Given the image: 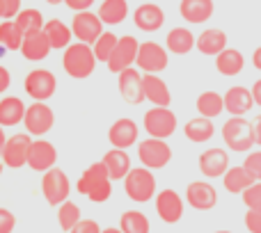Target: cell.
Wrapping results in <instances>:
<instances>
[{"mask_svg": "<svg viewBox=\"0 0 261 233\" xmlns=\"http://www.w3.org/2000/svg\"><path fill=\"white\" fill-rule=\"evenodd\" d=\"M76 190L94 203L108 201L110 194H113V179H110V171H108V167L103 165V160L94 162V165H90L83 171L76 183Z\"/></svg>", "mask_w": 261, "mask_h": 233, "instance_id": "cell-1", "label": "cell"}, {"mask_svg": "<svg viewBox=\"0 0 261 233\" xmlns=\"http://www.w3.org/2000/svg\"><path fill=\"white\" fill-rule=\"evenodd\" d=\"M96 64H99V60H96L94 48H92L90 44L76 41V44L67 46V48L62 50V69L73 80H85V78H90L92 73H94Z\"/></svg>", "mask_w": 261, "mask_h": 233, "instance_id": "cell-2", "label": "cell"}, {"mask_svg": "<svg viewBox=\"0 0 261 233\" xmlns=\"http://www.w3.org/2000/svg\"><path fill=\"white\" fill-rule=\"evenodd\" d=\"M222 139L227 149L234 153H248L254 147V124H250L245 116H229L222 126Z\"/></svg>", "mask_w": 261, "mask_h": 233, "instance_id": "cell-3", "label": "cell"}, {"mask_svg": "<svg viewBox=\"0 0 261 233\" xmlns=\"http://www.w3.org/2000/svg\"><path fill=\"white\" fill-rule=\"evenodd\" d=\"M153 169L149 167L140 165V167H133L128 171V176L124 179V190H126L128 199L135 203H147L151 199H156V179L151 174Z\"/></svg>", "mask_w": 261, "mask_h": 233, "instance_id": "cell-4", "label": "cell"}, {"mask_svg": "<svg viewBox=\"0 0 261 233\" xmlns=\"http://www.w3.org/2000/svg\"><path fill=\"white\" fill-rule=\"evenodd\" d=\"M144 126V133L149 137H156V139H167L176 133V114L172 112L170 108H161V105H153L151 110L144 112L142 119Z\"/></svg>", "mask_w": 261, "mask_h": 233, "instance_id": "cell-5", "label": "cell"}, {"mask_svg": "<svg viewBox=\"0 0 261 233\" xmlns=\"http://www.w3.org/2000/svg\"><path fill=\"white\" fill-rule=\"evenodd\" d=\"M41 194H44L46 203H50V206H60L62 201H67L69 194H71L69 176L60 167H50L41 176Z\"/></svg>", "mask_w": 261, "mask_h": 233, "instance_id": "cell-6", "label": "cell"}, {"mask_svg": "<svg viewBox=\"0 0 261 233\" xmlns=\"http://www.w3.org/2000/svg\"><path fill=\"white\" fill-rule=\"evenodd\" d=\"M23 90L32 101H48L58 92V78L48 69H32L23 80Z\"/></svg>", "mask_w": 261, "mask_h": 233, "instance_id": "cell-7", "label": "cell"}, {"mask_svg": "<svg viewBox=\"0 0 261 233\" xmlns=\"http://www.w3.org/2000/svg\"><path fill=\"white\" fill-rule=\"evenodd\" d=\"M138 158L149 169H163L172 160V147L165 139H156V137L142 139L138 144Z\"/></svg>", "mask_w": 261, "mask_h": 233, "instance_id": "cell-8", "label": "cell"}, {"mask_svg": "<svg viewBox=\"0 0 261 233\" xmlns=\"http://www.w3.org/2000/svg\"><path fill=\"white\" fill-rule=\"evenodd\" d=\"M170 64V50L161 46L158 41H142L138 50V62L135 67L144 73H161Z\"/></svg>", "mask_w": 261, "mask_h": 233, "instance_id": "cell-9", "label": "cell"}, {"mask_svg": "<svg viewBox=\"0 0 261 233\" xmlns=\"http://www.w3.org/2000/svg\"><path fill=\"white\" fill-rule=\"evenodd\" d=\"M23 126H25V130L30 135L41 137L55 126V112L50 110V105H46V101H35V103L28 105Z\"/></svg>", "mask_w": 261, "mask_h": 233, "instance_id": "cell-10", "label": "cell"}, {"mask_svg": "<svg viewBox=\"0 0 261 233\" xmlns=\"http://www.w3.org/2000/svg\"><path fill=\"white\" fill-rule=\"evenodd\" d=\"M103 25L106 23L101 21L99 14L94 12H76L73 14V21H71V30H73V37L76 41H83V44H94L101 35H103Z\"/></svg>", "mask_w": 261, "mask_h": 233, "instance_id": "cell-11", "label": "cell"}, {"mask_svg": "<svg viewBox=\"0 0 261 233\" xmlns=\"http://www.w3.org/2000/svg\"><path fill=\"white\" fill-rule=\"evenodd\" d=\"M138 50H140V41L135 39L133 35L119 37L117 46H115V50H113V55H110L106 67H108L113 73H122L124 69L135 67V62H138Z\"/></svg>", "mask_w": 261, "mask_h": 233, "instance_id": "cell-12", "label": "cell"}, {"mask_svg": "<svg viewBox=\"0 0 261 233\" xmlns=\"http://www.w3.org/2000/svg\"><path fill=\"white\" fill-rule=\"evenodd\" d=\"M30 133H16L12 137H7V144H5V151L0 160L9 167V169H21V167H28V153H30Z\"/></svg>", "mask_w": 261, "mask_h": 233, "instance_id": "cell-13", "label": "cell"}, {"mask_svg": "<svg viewBox=\"0 0 261 233\" xmlns=\"http://www.w3.org/2000/svg\"><path fill=\"white\" fill-rule=\"evenodd\" d=\"M186 203L195 211H213L218 206V190L208 181H193L186 188Z\"/></svg>", "mask_w": 261, "mask_h": 233, "instance_id": "cell-14", "label": "cell"}, {"mask_svg": "<svg viewBox=\"0 0 261 233\" xmlns=\"http://www.w3.org/2000/svg\"><path fill=\"white\" fill-rule=\"evenodd\" d=\"M184 208H186V203L176 190L165 188L156 194V213L165 224H176L184 217Z\"/></svg>", "mask_w": 261, "mask_h": 233, "instance_id": "cell-15", "label": "cell"}, {"mask_svg": "<svg viewBox=\"0 0 261 233\" xmlns=\"http://www.w3.org/2000/svg\"><path fill=\"white\" fill-rule=\"evenodd\" d=\"M58 162V149L55 144H50L48 139H32L30 144V153H28V167L32 171H48L50 167H55Z\"/></svg>", "mask_w": 261, "mask_h": 233, "instance_id": "cell-16", "label": "cell"}, {"mask_svg": "<svg viewBox=\"0 0 261 233\" xmlns=\"http://www.w3.org/2000/svg\"><path fill=\"white\" fill-rule=\"evenodd\" d=\"M117 90H119V96L128 105H138L144 101L142 76H140V71L135 67H128L122 73H117Z\"/></svg>", "mask_w": 261, "mask_h": 233, "instance_id": "cell-17", "label": "cell"}, {"mask_svg": "<svg viewBox=\"0 0 261 233\" xmlns=\"http://www.w3.org/2000/svg\"><path fill=\"white\" fill-rule=\"evenodd\" d=\"M229 169V153L225 149H206V151L199 156V171L206 179H218V176H225Z\"/></svg>", "mask_w": 261, "mask_h": 233, "instance_id": "cell-18", "label": "cell"}, {"mask_svg": "<svg viewBox=\"0 0 261 233\" xmlns=\"http://www.w3.org/2000/svg\"><path fill=\"white\" fill-rule=\"evenodd\" d=\"M133 23H135V27L142 32H156V30H161L163 23H165V12H163V7L156 5L153 0L151 3H142L133 12Z\"/></svg>", "mask_w": 261, "mask_h": 233, "instance_id": "cell-19", "label": "cell"}, {"mask_svg": "<svg viewBox=\"0 0 261 233\" xmlns=\"http://www.w3.org/2000/svg\"><path fill=\"white\" fill-rule=\"evenodd\" d=\"M138 135H140V128L133 119L128 116H122L117 119L108 130V142L113 144L115 149H130L135 142H138Z\"/></svg>", "mask_w": 261, "mask_h": 233, "instance_id": "cell-20", "label": "cell"}, {"mask_svg": "<svg viewBox=\"0 0 261 233\" xmlns=\"http://www.w3.org/2000/svg\"><path fill=\"white\" fill-rule=\"evenodd\" d=\"M142 85H144V101H149L151 105L170 108L172 92H170V87H167V82L163 80L158 73H144Z\"/></svg>", "mask_w": 261, "mask_h": 233, "instance_id": "cell-21", "label": "cell"}, {"mask_svg": "<svg viewBox=\"0 0 261 233\" xmlns=\"http://www.w3.org/2000/svg\"><path fill=\"white\" fill-rule=\"evenodd\" d=\"M254 103V96H252V90H248V87H229L225 94V110L229 112L231 116H245L252 110Z\"/></svg>", "mask_w": 261, "mask_h": 233, "instance_id": "cell-22", "label": "cell"}, {"mask_svg": "<svg viewBox=\"0 0 261 233\" xmlns=\"http://www.w3.org/2000/svg\"><path fill=\"white\" fill-rule=\"evenodd\" d=\"M216 12V5L213 0H181L179 5V14L186 23H193V25H202Z\"/></svg>", "mask_w": 261, "mask_h": 233, "instance_id": "cell-23", "label": "cell"}, {"mask_svg": "<svg viewBox=\"0 0 261 233\" xmlns=\"http://www.w3.org/2000/svg\"><path fill=\"white\" fill-rule=\"evenodd\" d=\"M50 50L53 48H50V41H48V37H46L44 30L25 35L23 46H21V55L28 60V62H41V60L48 57Z\"/></svg>", "mask_w": 261, "mask_h": 233, "instance_id": "cell-24", "label": "cell"}, {"mask_svg": "<svg viewBox=\"0 0 261 233\" xmlns=\"http://www.w3.org/2000/svg\"><path fill=\"white\" fill-rule=\"evenodd\" d=\"M227 32L220 30V27H208L202 35L197 37V50L202 55H208V57H218L222 50L227 48Z\"/></svg>", "mask_w": 261, "mask_h": 233, "instance_id": "cell-25", "label": "cell"}, {"mask_svg": "<svg viewBox=\"0 0 261 233\" xmlns=\"http://www.w3.org/2000/svg\"><path fill=\"white\" fill-rule=\"evenodd\" d=\"M103 165L108 167V171H110V179L113 181H124L128 176V171L133 169L130 167V156L126 153V149H110V151H106L103 153Z\"/></svg>", "mask_w": 261, "mask_h": 233, "instance_id": "cell-26", "label": "cell"}, {"mask_svg": "<svg viewBox=\"0 0 261 233\" xmlns=\"http://www.w3.org/2000/svg\"><path fill=\"white\" fill-rule=\"evenodd\" d=\"M195 46H197V39L188 27H172L165 37V48L174 55H188Z\"/></svg>", "mask_w": 261, "mask_h": 233, "instance_id": "cell-27", "label": "cell"}, {"mask_svg": "<svg viewBox=\"0 0 261 233\" xmlns=\"http://www.w3.org/2000/svg\"><path fill=\"white\" fill-rule=\"evenodd\" d=\"M25 110H28V105L18 96H5V99H0V126L7 128V126L23 124Z\"/></svg>", "mask_w": 261, "mask_h": 233, "instance_id": "cell-28", "label": "cell"}, {"mask_svg": "<svg viewBox=\"0 0 261 233\" xmlns=\"http://www.w3.org/2000/svg\"><path fill=\"white\" fill-rule=\"evenodd\" d=\"M222 183H225L227 192L243 194L250 185L257 183V179H254V176L245 169V165H241V167H229V169H227V174L222 176Z\"/></svg>", "mask_w": 261, "mask_h": 233, "instance_id": "cell-29", "label": "cell"}, {"mask_svg": "<svg viewBox=\"0 0 261 233\" xmlns=\"http://www.w3.org/2000/svg\"><path fill=\"white\" fill-rule=\"evenodd\" d=\"M44 32L50 41V48L53 50H64L67 46H71V39H73V30H69V25L60 18H50L46 21L44 25Z\"/></svg>", "mask_w": 261, "mask_h": 233, "instance_id": "cell-30", "label": "cell"}, {"mask_svg": "<svg viewBox=\"0 0 261 233\" xmlns=\"http://www.w3.org/2000/svg\"><path fill=\"white\" fill-rule=\"evenodd\" d=\"M245 67V57L241 50L236 48H225L220 55L216 57V69L220 76H227V78H234L243 71Z\"/></svg>", "mask_w": 261, "mask_h": 233, "instance_id": "cell-31", "label": "cell"}, {"mask_svg": "<svg viewBox=\"0 0 261 233\" xmlns=\"http://www.w3.org/2000/svg\"><path fill=\"white\" fill-rule=\"evenodd\" d=\"M213 133H216L213 121L208 119V116H202V114L195 116V119H190V121H186V126H184V135L195 144L208 142V139L213 137Z\"/></svg>", "mask_w": 261, "mask_h": 233, "instance_id": "cell-32", "label": "cell"}, {"mask_svg": "<svg viewBox=\"0 0 261 233\" xmlns=\"http://www.w3.org/2000/svg\"><path fill=\"white\" fill-rule=\"evenodd\" d=\"M96 14L101 16V21L106 25H119L128 16V3L126 0H103L99 5V12Z\"/></svg>", "mask_w": 261, "mask_h": 233, "instance_id": "cell-33", "label": "cell"}, {"mask_svg": "<svg viewBox=\"0 0 261 233\" xmlns=\"http://www.w3.org/2000/svg\"><path fill=\"white\" fill-rule=\"evenodd\" d=\"M197 112L202 116H208V119H216L225 112V96L218 94V92H202L197 96Z\"/></svg>", "mask_w": 261, "mask_h": 233, "instance_id": "cell-34", "label": "cell"}, {"mask_svg": "<svg viewBox=\"0 0 261 233\" xmlns=\"http://www.w3.org/2000/svg\"><path fill=\"white\" fill-rule=\"evenodd\" d=\"M23 39H25V32L18 27L14 18L0 21V46H5L7 50H21Z\"/></svg>", "mask_w": 261, "mask_h": 233, "instance_id": "cell-35", "label": "cell"}, {"mask_svg": "<svg viewBox=\"0 0 261 233\" xmlns=\"http://www.w3.org/2000/svg\"><path fill=\"white\" fill-rule=\"evenodd\" d=\"M119 229L124 233H149L151 231V222L144 213L140 211H126L119 217Z\"/></svg>", "mask_w": 261, "mask_h": 233, "instance_id": "cell-36", "label": "cell"}, {"mask_svg": "<svg viewBox=\"0 0 261 233\" xmlns=\"http://www.w3.org/2000/svg\"><path fill=\"white\" fill-rule=\"evenodd\" d=\"M81 220H83L81 206H78V203H73L71 199H67V201H62L58 206V224H60V229H62V231L69 233Z\"/></svg>", "mask_w": 261, "mask_h": 233, "instance_id": "cell-37", "label": "cell"}, {"mask_svg": "<svg viewBox=\"0 0 261 233\" xmlns=\"http://www.w3.org/2000/svg\"><path fill=\"white\" fill-rule=\"evenodd\" d=\"M14 21L18 23V27H21L25 35H30V32H39V30H44V25H46V21H44V16H41V12L39 9H21L18 12V16L14 18Z\"/></svg>", "mask_w": 261, "mask_h": 233, "instance_id": "cell-38", "label": "cell"}, {"mask_svg": "<svg viewBox=\"0 0 261 233\" xmlns=\"http://www.w3.org/2000/svg\"><path fill=\"white\" fill-rule=\"evenodd\" d=\"M117 41H119V37L115 35V32L106 30L103 35H101L99 39L92 44L96 60H99V62H103V64H108V60H110V55H113V50H115V46H117Z\"/></svg>", "mask_w": 261, "mask_h": 233, "instance_id": "cell-39", "label": "cell"}, {"mask_svg": "<svg viewBox=\"0 0 261 233\" xmlns=\"http://www.w3.org/2000/svg\"><path fill=\"white\" fill-rule=\"evenodd\" d=\"M243 203L248 208L261 211V181H257L254 185H250V188L243 192Z\"/></svg>", "mask_w": 261, "mask_h": 233, "instance_id": "cell-40", "label": "cell"}, {"mask_svg": "<svg viewBox=\"0 0 261 233\" xmlns=\"http://www.w3.org/2000/svg\"><path fill=\"white\" fill-rule=\"evenodd\" d=\"M243 165L254 179L261 181V149L259 151H248V158L243 160Z\"/></svg>", "mask_w": 261, "mask_h": 233, "instance_id": "cell-41", "label": "cell"}, {"mask_svg": "<svg viewBox=\"0 0 261 233\" xmlns=\"http://www.w3.org/2000/svg\"><path fill=\"white\" fill-rule=\"evenodd\" d=\"M243 222H245V229H248L250 233H261V211L248 208V213H245Z\"/></svg>", "mask_w": 261, "mask_h": 233, "instance_id": "cell-42", "label": "cell"}, {"mask_svg": "<svg viewBox=\"0 0 261 233\" xmlns=\"http://www.w3.org/2000/svg\"><path fill=\"white\" fill-rule=\"evenodd\" d=\"M14 226H16L14 213L7 211V208H0V233H12Z\"/></svg>", "mask_w": 261, "mask_h": 233, "instance_id": "cell-43", "label": "cell"}, {"mask_svg": "<svg viewBox=\"0 0 261 233\" xmlns=\"http://www.w3.org/2000/svg\"><path fill=\"white\" fill-rule=\"evenodd\" d=\"M101 231L103 229L99 226V222L96 220H85V217H83V220L78 222V224L73 226L69 233H101Z\"/></svg>", "mask_w": 261, "mask_h": 233, "instance_id": "cell-44", "label": "cell"}, {"mask_svg": "<svg viewBox=\"0 0 261 233\" xmlns=\"http://www.w3.org/2000/svg\"><path fill=\"white\" fill-rule=\"evenodd\" d=\"M94 3L96 0H64V5H67L71 12H87V9H92Z\"/></svg>", "mask_w": 261, "mask_h": 233, "instance_id": "cell-45", "label": "cell"}, {"mask_svg": "<svg viewBox=\"0 0 261 233\" xmlns=\"http://www.w3.org/2000/svg\"><path fill=\"white\" fill-rule=\"evenodd\" d=\"M5 5V18H16L21 12V0H3Z\"/></svg>", "mask_w": 261, "mask_h": 233, "instance_id": "cell-46", "label": "cell"}, {"mask_svg": "<svg viewBox=\"0 0 261 233\" xmlns=\"http://www.w3.org/2000/svg\"><path fill=\"white\" fill-rule=\"evenodd\" d=\"M9 85H12V76L5 67H0V94H5L9 90Z\"/></svg>", "mask_w": 261, "mask_h": 233, "instance_id": "cell-47", "label": "cell"}, {"mask_svg": "<svg viewBox=\"0 0 261 233\" xmlns=\"http://www.w3.org/2000/svg\"><path fill=\"white\" fill-rule=\"evenodd\" d=\"M252 96H254V103L261 108V78L252 85Z\"/></svg>", "mask_w": 261, "mask_h": 233, "instance_id": "cell-48", "label": "cell"}, {"mask_svg": "<svg viewBox=\"0 0 261 233\" xmlns=\"http://www.w3.org/2000/svg\"><path fill=\"white\" fill-rule=\"evenodd\" d=\"M252 67L261 71V46L259 48H254V53H252Z\"/></svg>", "mask_w": 261, "mask_h": 233, "instance_id": "cell-49", "label": "cell"}, {"mask_svg": "<svg viewBox=\"0 0 261 233\" xmlns=\"http://www.w3.org/2000/svg\"><path fill=\"white\" fill-rule=\"evenodd\" d=\"M254 142H257L259 147H261V116H259L257 121H254Z\"/></svg>", "mask_w": 261, "mask_h": 233, "instance_id": "cell-50", "label": "cell"}, {"mask_svg": "<svg viewBox=\"0 0 261 233\" xmlns=\"http://www.w3.org/2000/svg\"><path fill=\"white\" fill-rule=\"evenodd\" d=\"M5 144H7V135H5L3 126H0V158H3V151H5Z\"/></svg>", "mask_w": 261, "mask_h": 233, "instance_id": "cell-51", "label": "cell"}, {"mask_svg": "<svg viewBox=\"0 0 261 233\" xmlns=\"http://www.w3.org/2000/svg\"><path fill=\"white\" fill-rule=\"evenodd\" d=\"M101 233H124V231L119 229V226H117V229H115V226H108V229H103Z\"/></svg>", "mask_w": 261, "mask_h": 233, "instance_id": "cell-52", "label": "cell"}, {"mask_svg": "<svg viewBox=\"0 0 261 233\" xmlns=\"http://www.w3.org/2000/svg\"><path fill=\"white\" fill-rule=\"evenodd\" d=\"M0 21H5V5H3V0H0Z\"/></svg>", "mask_w": 261, "mask_h": 233, "instance_id": "cell-53", "label": "cell"}, {"mask_svg": "<svg viewBox=\"0 0 261 233\" xmlns=\"http://www.w3.org/2000/svg\"><path fill=\"white\" fill-rule=\"evenodd\" d=\"M46 3H48V5H62L64 0H46Z\"/></svg>", "mask_w": 261, "mask_h": 233, "instance_id": "cell-54", "label": "cell"}, {"mask_svg": "<svg viewBox=\"0 0 261 233\" xmlns=\"http://www.w3.org/2000/svg\"><path fill=\"white\" fill-rule=\"evenodd\" d=\"M5 167H7V165H5V162L0 160V176H3V169H5Z\"/></svg>", "mask_w": 261, "mask_h": 233, "instance_id": "cell-55", "label": "cell"}, {"mask_svg": "<svg viewBox=\"0 0 261 233\" xmlns=\"http://www.w3.org/2000/svg\"><path fill=\"white\" fill-rule=\"evenodd\" d=\"M213 233H231V231H213Z\"/></svg>", "mask_w": 261, "mask_h": 233, "instance_id": "cell-56", "label": "cell"}, {"mask_svg": "<svg viewBox=\"0 0 261 233\" xmlns=\"http://www.w3.org/2000/svg\"><path fill=\"white\" fill-rule=\"evenodd\" d=\"M142 3H151V0H142Z\"/></svg>", "mask_w": 261, "mask_h": 233, "instance_id": "cell-57", "label": "cell"}, {"mask_svg": "<svg viewBox=\"0 0 261 233\" xmlns=\"http://www.w3.org/2000/svg\"><path fill=\"white\" fill-rule=\"evenodd\" d=\"M259 116H261V114H259Z\"/></svg>", "mask_w": 261, "mask_h": 233, "instance_id": "cell-58", "label": "cell"}]
</instances>
